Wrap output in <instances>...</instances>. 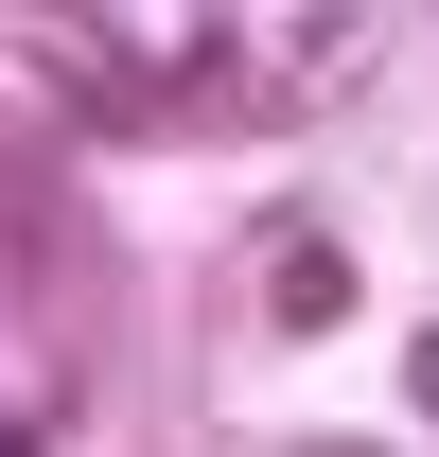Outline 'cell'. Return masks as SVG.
<instances>
[{
    "instance_id": "6da1fadb",
    "label": "cell",
    "mask_w": 439,
    "mask_h": 457,
    "mask_svg": "<svg viewBox=\"0 0 439 457\" xmlns=\"http://www.w3.org/2000/svg\"><path fill=\"white\" fill-rule=\"evenodd\" d=\"M0 457H36V440H18V422H0Z\"/></svg>"
}]
</instances>
